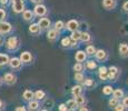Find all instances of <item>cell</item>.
<instances>
[{"label": "cell", "instance_id": "36", "mask_svg": "<svg viewBox=\"0 0 128 111\" xmlns=\"http://www.w3.org/2000/svg\"><path fill=\"white\" fill-rule=\"evenodd\" d=\"M117 103H118V99H116V98H112V99L108 101V106H109L110 108H114Z\"/></svg>", "mask_w": 128, "mask_h": 111}, {"label": "cell", "instance_id": "31", "mask_svg": "<svg viewBox=\"0 0 128 111\" xmlns=\"http://www.w3.org/2000/svg\"><path fill=\"white\" fill-rule=\"evenodd\" d=\"M70 44H71V39H70V37H65V38L61 40V46L62 47H70Z\"/></svg>", "mask_w": 128, "mask_h": 111}, {"label": "cell", "instance_id": "10", "mask_svg": "<svg viewBox=\"0 0 128 111\" xmlns=\"http://www.w3.org/2000/svg\"><path fill=\"white\" fill-rule=\"evenodd\" d=\"M58 36H59V31L56 30L55 28L49 29V31L47 32V38H48L49 41H55L56 39L58 38Z\"/></svg>", "mask_w": 128, "mask_h": 111}, {"label": "cell", "instance_id": "14", "mask_svg": "<svg viewBox=\"0 0 128 111\" xmlns=\"http://www.w3.org/2000/svg\"><path fill=\"white\" fill-rule=\"evenodd\" d=\"M95 56H96V59L99 61H104L107 59V52L102 49H99V50H96L95 52Z\"/></svg>", "mask_w": 128, "mask_h": 111}, {"label": "cell", "instance_id": "28", "mask_svg": "<svg viewBox=\"0 0 128 111\" xmlns=\"http://www.w3.org/2000/svg\"><path fill=\"white\" fill-rule=\"evenodd\" d=\"M75 101L78 106H82L86 103V98L84 97L82 95H79V96H77V97H75Z\"/></svg>", "mask_w": 128, "mask_h": 111}, {"label": "cell", "instance_id": "48", "mask_svg": "<svg viewBox=\"0 0 128 111\" xmlns=\"http://www.w3.org/2000/svg\"><path fill=\"white\" fill-rule=\"evenodd\" d=\"M79 110H82V111H87L88 109L86 107H82V108H79Z\"/></svg>", "mask_w": 128, "mask_h": 111}, {"label": "cell", "instance_id": "45", "mask_svg": "<svg viewBox=\"0 0 128 111\" xmlns=\"http://www.w3.org/2000/svg\"><path fill=\"white\" fill-rule=\"evenodd\" d=\"M8 2H9V0H0V3H1V4H4V6H6Z\"/></svg>", "mask_w": 128, "mask_h": 111}, {"label": "cell", "instance_id": "13", "mask_svg": "<svg viewBox=\"0 0 128 111\" xmlns=\"http://www.w3.org/2000/svg\"><path fill=\"white\" fill-rule=\"evenodd\" d=\"M98 76H99V78H100V80H102V81H106L108 79V73H107V68L104 66H102V67H99V69H98Z\"/></svg>", "mask_w": 128, "mask_h": 111}, {"label": "cell", "instance_id": "29", "mask_svg": "<svg viewBox=\"0 0 128 111\" xmlns=\"http://www.w3.org/2000/svg\"><path fill=\"white\" fill-rule=\"evenodd\" d=\"M112 91H114V88H112V86H105V87L102 88V93H104L105 96H110L112 93Z\"/></svg>", "mask_w": 128, "mask_h": 111}, {"label": "cell", "instance_id": "19", "mask_svg": "<svg viewBox=\"0 0 128 111\" xmlns=\"http://www.w3.org/2000/svg\"><path fill=\"white\" fill-rule=\"evenodd\" d=\"M39 107H40V105H39V101L38 100H29V103H28V109L29 110H38Z\"/></svg>", "mask_w": 128, "mask_h": 111}, {"label": "cell", "instance_id": "5", "mask_svg": "<svg viewBox=\"0 0 128 111\" xmlns=\"http://www.w3.org/2000/svg\"><path fill=\"white\" fill-rule=\"evenodd\" d=\"M11 30H12V26L9 22L0 21V34H7L11 32Z\"/></svg>", "mask_w": 128, "mask_h": 111}, {"label": "cell", "instance_id": "2", "mask_svg": "<svg viewBox=\"0 0 128 111\" xmlns=\"http://www.w3.org/2000/svg\"><path fill=\"white\" fill-rule=\"evenodd\" d=\"M2 82H4L8 86H12L17 82V77L14 75V73L7 72V73H4V77H2Z\"/></svg>", "mask_w": 128, "mask_h": 111}, {"label": "cell", "instance_id": "26", "mask_svg": "<svg viewBox=\"0 0 128 111\" xmlns=\"http://www.w3.org/2000/svg\"><path fill=\"white\" fill-rule=\"evenodd\" d=\"M22 98L26 101H29V100L34 99V92L31 90H26L24 92V95H22Z\"/></svg>", "mask_w": 128, "mask_h": 111}, {"label": "cell", "instance_id": "8", "mask_svg": "<svg viewBox=\"0 0 128 111\" xmlns=\"http://www.w3.org/2000/svg\"><path fill=\"white\" fill-rule=\"evenodd\" d=\"M66 28L68 29L69 31H75V30H78V28H79V22L77 20H75V19H72V20H69L67 22V24H66Z\"/></svg>", "mask_w": 128, "mask_h": 111}, {"label": "cell", "instance_id": "34", "mask_svg": "<svg viewBox=\"0 0 128 111\" xmlns=\"http://www.w3.org/2000/svg\"><path fill=\"white\" fill-rule=\"evenodd\" d=\"M87 68L90 69V70H94V69H96V68H97V63H96V61H94V60L87 61Z\"/></svg>", "mask_w": 128, "mask_h": 111}, {"label": "cell", "instance_id": "27", "mask_svg": "<svg viewBox=\"0 0 128 111\" xmlns=\"http://www.w3.org/2000/svg\"><path fill=\"white\" fill-rule=\"evenodd\" d=\"M80 40L82 42H89L92 40V36L88 32H82V34H80Z\"/></svg>", "mask_w": 128, "mask_h": 111}, {"label": "cell", "instance_id": "11", "mask_svg": "<svg viewBox=\"0 0 128 111\" xmlns=\"http://www.w3.org/2000/svg\"><path fill=\"white\" fill-rule=\"evenodd\" d=\"M75 59L77 62H84V61H86V59H87V53L82 50L77 51L75 55Z\"/></svg>", "mask_w": 128, "mask_h": 111}, {"label": "cell", "instance_id": "6", "mask_svg": "<svg viewBox=\"0 0 128 111\" xmlns=\"http://www.w3.org/2000/svg\"><path fill=\"white\" fill-rule=\"evenodd\" d=\"M12 10L16 13H21L24 10V2L22 1H14L12 2Z\"/></svg>", "mask_w": 128, "mask_h": 111}, {"label": "cell", "instance_id": "17", "mask_svg": "<svg viewBox=\"0 0 128 111\" xmlns=\"http://www.w3.org/2000/svg\"><path fill=\"white\" fill-rule=\"evenodd\" d=\"M119 55L124 58L128 57V44L127 43H122L119 46Z\"/></svg>", "mask_w": 128, "mask_h": 111}, {"label": "cell", "instance_id": "42", "mask_svg": "<svg viewBox=\"0 0 128 111\" xmlns=\"http://www.w3.org/2000/svg\"><path fill=\"white\" fill-rule=\"evenodd\" d=\"M122 9H124L125 11L128 12V1H126V2L124 3V6H122Z\"/></svg>", "mask_w": 128, "mask_h": 111}, {"label": "cell", "instance_id": "23", "mask_svg": "<svg viewBox=\"0 0 128 111\" xmlns=\"http://www.w3.org/2000/svg\"><path fill=\"white\" fill-rule=\"evenodd\" d=\"M66 106H67V110H76L77 109V103H76L75 99H71V100H68L67 103H66Z\"/></svg>", "mask_w": 128, "mask_h": 111}, {"label": "cell", "instance_id": "20", "mask_svg": "<svg viewBox=\"0 0 128 111\" xmlns=\"http://www.w3.org/2000/svg\"><path fill=\"white\" fill-rule=\"evenodd\" d=\"M46 97V92L42 90H37L36 92H34V99L36 100H44Z\"/></svg>", "mask_w": 128, "mask_h": 111}, {"label": "cell", "instance_id": "37", "mask_svg": "<svg viewBox=\"0 0 128 111\" xmlns=\"http://www.w3.org/2000/svg\"><path fill=\"white\" fill-rule=\"evenodd\" d=\"M84 83H85L86 87H92L94 86V80L92 79H86V80H84Z\"/></svg>", "mask_w": 128, "mask_h": 111}, {"label": "cell", "instance_id": "4", "mask_svg": "<svg viewBox=\"0 0 128 111\" xmlns=\"http://www.w3.org/2000/svg\"><path fill=\"white\" fill-rule=\"evenodd\" d=\"M107 73H108V79L110 80H116L119 75V69L115 66H112L107 69Z\"/></svg>", "mask_w": 128, "mask_h": 111}, {"label": "cell", "instance_id": "49", "mask_svg": "<svg viewBox=\"0 0 128 111\" xmlns=\"http://www.w3.org/2000/svg\"><path fill=\"white\" fill-rule=\"evenodd\" d=\"M12 2H14V1H22V0H11Z\"/></svg>", "mask_w": 128, "mask_h": 111}, {"label": "cell", "instance_id": "12", "mask_svg": "<svg viewBox=\"0 0 128 111\" xmlns=\"http://www.w3.org/2000/svg\"><path fill=\"white\" fill-rule=\"evenodd\" d=\"M102 6L107 10H112L116 7V0H102Z\"/></svg>", "mask_w": 128, "mask_h": 111}, {"label": "cell", "instance_id": "22", "mask_svg": "<svg viewBox=\"0 0 128 111\" xmlns=\"http://www.w3.org/2000/svg\"><path fill=\"white\" fill-rule=\"evenodd\" d=\"M71 93H72L74 97H77V96L82 95V86H75V87H72V89H71Z\"/></svg>", "mask_w": 128, "mask_h": 111}, {"label": "cell", "instance_id": "9", "mask_svg": "<svg viewBox=\"0 0 128 111\" xmlns=\"http://www.w3.org/2000/svg\"><path fill=\"white\" fill-rule=\"evenodd\" d=\"M19 59L21 60L22 63H29V62H31V60H32V55H31L29 51H24V52L20 55V58Z\"/></svg>", "mask_w": 128, "mask_h": 111}, {"label": "cell", "instance_id": "15", "mask_svg": "<svg viewBox=\"0 0 128 111\" xmlns=\"http://www.w3.org/2000/svg\"><path fill=\"white\" fill-rule=\"evenodd\" d=\"M38 24H39V27H40L41 29H48L49 27H50L51 22H50V20H49L48 18H40L39 19V21H38Z\"/></svg>", "mask_w": 128, "mask_h": 111}, {"label": "cell", "instance_id": "18", "mask_svg": "<svg viewBox=\"0 0 128 111\" xmlns=\"http://www.w3.org/2000/svg\"><path fill=\"white\" fill-rule=\"evenodd\" d=\"M40 31H41V28L39 27L38 23H32V24H30V26H29V32H30V33L38 34V33H40Z\"/></svg>", "mask_w": 128, "mask_h": 111}, {"label": "cell", "instance_id": "25", "mask_svg": "<svg viewBox=\"0 0 128 111\" xmlns=\"http://www.w3.org/2000/svg\"><path fill=\"white\" fill-rule=\"evenodd\" d=\"M112 96H114V98H116V99H122V97H124V91L122 90V89H116V90H114L112 91Z\"/></svg>", "mask_w": 128, "mask_h": 111}, {"label": "cell", "instance_id": "50", "mask_svg": "<svg viewBox=\"0 0 128 111\" xmlns=\"http://www.w3.org/2000/svg\"><path fill=\"white\" fill-rule=\"evenodd\" d=\"M1 85H2V79L0 78V86H1Z\"/></svg>", "mask_w": 128, "mask_h": 111}, {"label": "cell", "instance_id": "39", "mask_svg": "<svg viewBox=\"0 0 128 111\" xmlns=\"http://www.w3.org/2000/svg\"><path fill=\"white\" fill-rule=\"evenodd\" d=\"M114 109L116 111H122V110H125V107L122 106V105H120V103H117V105L114 107Z\"/></svg>", "mask_w": 128, "mask_h": 111}, {"label": "cell", "instance_id": "46", "mask_svg": "<svg viewBox=\"0 0 128 111\" xmlns=\"http://www.w3.org/2000/svg\"><path fill=\"white\" fill-rule=\"evenodd\" d=\"M4 102H2V101H1V100H0V110H2V109H4Z\"/></svg>", "mask_w": 128, "mask_h": 111}, {"label": "cell", "instance_id": "3", "mask_svg": "<svg viewBox=\"0 0 128 111\" xmlns=\"http://www.w3.org/2000/svg\"><path fill=\"white\" fill-rule=\"evenodd\" d=\"M47 13V8L46 6H44V4L41 3H38L35 6V8H34V14L37 17H44L45 14Z\"/></svg>", "mask_w": 128, "mask_h": 111}, {"label": "cell", "instance_id": "40", "mask_svg": "<svg viewBox=\"0 0 128 111\" xmlns=\"http://www.w3.org/2000/svg\"><path fill=\"white\" fill-rule=\"evenodd\" d=\"M58 109L60 111H67V106H66V103H61V105H59Z\"/></svg>", "mask_w": 128, "mask_h": 111}, {"label": "cell", "instance_id": "43", "mask_svg": "<svg viewBox=\"0 0 128 111\" xmlns=\"http://www.w3.org/2000/svg\"><path fill=\"white\" fill-rule=\"evenodd\" d=\"M30 1L34 2V3H36V4H38V3H41L44 0H30Z\"/></svg>", "mask_w": 128, "mask_h": 111}, {"label": "cell", "instance_id": "16", "mask_svg": "<svg viewBox=\"0 0 128 111\" xmlns=\"http://www.w3.org/2000/svg\"><path fill=\"white\" fill-rule=\"evenodd\" d=\"M21 13H22L24 20H26V21H31L34 19V17H35V14H34V12L31 10H24Z\"/></svg>", "mask_w": 128, "mask_h": 111}, {"label": "cell", "instance_id": "32", "mask_svg": "<svg viewBox=\"0 0 128 111\" xmlns=\"http://www.w3.org/2000/svg\"><path fill=\"white\" fill-rule=\"evenodd\" d=\"M64 28H65V23H64L62 21L59 20V21H56V22H55V29H56V30L61 31Z\"/></svg>", "mask_w": 128, "mask_h": 111}, {"label": "cell", "instance_id": "33", "mask_svg": "<svg viewBox=\"0 0 128 111\" xmlns=\"http://www.w3.org/2000/svg\"><path fill=\"white\" fill-rule=\"evenodd\" d=\"M75 80L77 81V82H84V80H85L84 75L82 72H76L75 73Z\"/></svg>", "mask_w": 128, "mask_h": 111}, {"label": "cell", "instance_id": "44", "mask_svg": "<svg viewBox=\"0 0 128 111\" xmlns=\"http://www.w3.org/2000/svg\"><path fill=\"white\" fill-rule=\"evenodd\" d=\"M24 110H26L24 107H17L16 108V111H24Z\"/></svg>", "mask_w": 128, "mask_h": 111}, {"label": "cell", "instance_id": "38", "mask_svg": "<svg viewBox=\"0 0 128 111\" xmlns=\"http://www.w3.org/2000/svg\"><path fill=\"white\" fill-rule=\"evenodd\" d=\"M6 16H7V12L4 9L0 8V21H4L6 19Z\"/></svg>", "mask_w": 128, "mask_h": 111}, {"label": "cell", "instance_id": "35", "mask_svg": "<svg viewBox=\"0 0 128 111\" xmlns=\"http://www.w3.org/2000/svg\"><path fill=\"white\" fill-rule=\"evenodd\" d=\"M74 70L76 71V72H82L84 70V66L82 62H77L75 66H74Z\"/></svg>", "mask_w": 128, "mask_h": 111}, {"label": "cell", "instance_id": "47", "mask_svg": "<svg viewBox=\"0 0 128 111\" xmlns=\"http://www.w3.org/2000/svg\"><path fill=\"white\" fill-rule=\"evenodd\" d=\"M4 38H2V37H0V46H2V44H4Z\"/></svg>", "mask_w": 128, "mask_h": 111}, {"label": "cell", "instance_id": "1", "mask_svg": "<svg viewBox=\"0 0 128 111\" xmlns=\"http://www.w3.org/2000/svg\"><path fill=\"white\" fill-rule=\"evenodd\" d=\"M20 47V40L17 37H10L6 41V48L10 51H16Z\"/></svg>", "mask_w": 128, "mask_h": 111}, {"label": "cell", "instance_id": "24", "mask_svg": "<svg viewBox=\"0 0 128 111\" xmlns=\"http://www.w3.org/2000/svg\"><path fill=\"white\" fill-rule=\"evenodd\" d=\"M80 34H82V32L78 30H75V31H71V34H70V39L72 41H79L80 40Z\"/></svg>", "mask_w": 128, "mask_h": 111}, {"label": "cell", "instance_id": "7", "mask_svg": "<svg viewBox=\"0 0 128 111\" xmlns=\"http://www.w3.org/2000/svg\"><path fill=\"white\" fill-rule=\"evenodd\" d=\"M8 65L10 66L11 69H14V70H17V69H20L21 68V65H22V62H21V60L19 58H11L9 59V62Z\"/></svg>", "mask_w": 128, "mask_h": 111}, {"label": "cell", "instance_id": "30", "mask_svg": "<svg viewBox=\"0 0 128 111\" xmlns=\"http://www.w3.org/2000/svg\"><path fill=\"white\" fill-rule=\"evenodd\" d=\"M95 52H96V48L92 46V44L87 46V48H86V53H87L88 56H94Z\"/></svg>", "mask_w": 128, "mask_h": 111}, {"label": "cell", "instance_id": "21", "mask_svg": "<svg viewBox=\"0 0 128 111\" xmlns=\"http://www.w3.org/2000/svg\"><path fill=\"white\" fill-rule=\"evenodd\" d=\"M9 59H10V58L8 57V55H4V53H0V67L8 65Z\"/></svg>", "mask_w": 128, "mask_h": 111}, {"label": "cell", "instance_id": "41", "mask_svg": "<svg viewBox=\"0 0 128 111\" xmlns=\"http://www.w3.org/2000/svg\"><path fill=\"white\" fill-rule=\"evenodd\" d=\"M122 106L125 107V109L128 108V97L127 98H124L122 97Z\"/></svg>", "mask_w": 128, "mask_h": 111}]
</instances>
